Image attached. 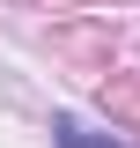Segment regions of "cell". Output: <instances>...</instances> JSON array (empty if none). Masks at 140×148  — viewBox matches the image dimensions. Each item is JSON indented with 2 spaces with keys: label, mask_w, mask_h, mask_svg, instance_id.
I'll list each match as a JSON object with an SVG mask.
<instances>
[{
  "label": "cell",
  "mask_w": 140,
  "mask_h": 148,
  "mask_svg": "<svg viewBox=\"0 0 140 148\" xmlns=\"http://www.w3.org/2000/svg\"><path fill=\"white\" fill-rule=\"evenodd\" d=\"M52 141H59V148H125V141H111V133H96V126H81V119H67V111L52 119Z\"/></svg>",
  "instance_id": "6da1fadb"
}]
</instances>
